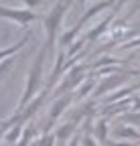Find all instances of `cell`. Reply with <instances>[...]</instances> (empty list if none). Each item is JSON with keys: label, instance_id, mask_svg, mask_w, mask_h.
<instances>
[{"label": "cell", "instance_id": "obj_1", "mask_svg": "<svg viewBox=\"0 0 140 146\" xmlns=\"http://www.w3.org/2000/svg\"><path fill=\"white\" fill-rule=\"evenodd\" d=\"M49 53V47L47 43L41 45L37 57H35L33 65L29 67V75H27V83H25V91L19 100V106H16V112H23V110L39 96V89H41V83H43V67H45V57Z\"/></svg>", "mask_w": 140, "mask_h": 146}, {"label": "cell", "instance_id": "obj_2", "mask_svg": "<svg viewBox=\"0 0 140 146\" xmlns=\"http://www.w3.org/2000/svg\"><path fill=\"white\" fill-rule=\"evenodd\" d=\"M85 71H87V65L85 63H77L69 69V73L65 75V79L59 83L57 87V98L59 96H65V94H73V89H77L81 85V81H85Z\"/></svg>", "mask_w": 140, "mask_h": 146}, {"label": "cell", "instance_id": "obj_3", "mask_svg": "<svg viewBox=\"0 0 140 146\" xmlns=\"http://www.w3.org/2000/svg\"><path fill=\"white\" fill-rule=\"evenodd\" d=\"M0 18H10V21H14L21 27H29L31 23H35L39 18V14L29 8H10V6L0 4Z\"/></svg>", "mask_w": 140, "mask_h": 146}, {"label": "cell", "instance_id": "obj_4", "mask_svg": "<svg viewBox=\"0 0 140 146\" xmlns=\"http://www.w3.org/2000/svg\"><path fill=\"white\" fill-rule=\"evenodd\" d=\"M73 94H65V96H59L53 104H51V110H49V120H47V126H45V134L51 132V128L55 126V122L61 118V114L65 112V110L73 104Z\"/></svg>", "mask_w": 140, "mask_h": 146}, {"label": "cell", "instance_id": "obj_5", "mask_svg": "<svg viewBox=\"0 0 140 146\" xmlns=\"http://www.w3.org/2000/svg\"><path fill=\"white\" fill-rule=\"evenodd\" d=\"M116 2H118V0H102V2H98V4H94V6H90L87 10H83V14H81V18H79V21L75 23V27H77L79 31H83V27H85L87 23H90L96 14L104 12L108 6H112V8H114V6H116Z\"/></svg>", "mask_w": 140, "mask_h": 146}, {"label": "cell", "instance_id": "obj_6", "mask_svg": "<svg viewBox=\"0 0 140 146\" xmlns=\"http://www.w3.org/2000/svg\"><path fill=\"white\" fill-rule=\"evenodd\" d=\"M126 73H122V71H118L116 73V75H110L108 79H104L100 85H98V89H94V100H98V98H102L104 94H108V91L110 89H114V87H118V85H122V83H124L126 81Z\"/></svg>", "mask_w": 140, "mask_h": 146}, {"label": "cell", "instance_id": "obj_7", "mask_svg": "<svg viewBox=\"0 0 140 146\" xmlns=\"http://www.w3.org/2000/svg\"><path fill=\"white\" fill-rule=\"evenodd\" d=\"M77 126H79V122H73V120H69V122H65L63 126H59L57 130H55L57 142L65 144L69 138H73V134H75V130H77Z\"/></svg>", "mask_w": 140, "mask_h": 146}, {"label": "cell", "instance_id": "obj_8", "mask_svg": "<svg viewBox=\"0 0 140 146\" xmlns=\"http://www.w3.org/2000/svg\"><path fill=\"white\" fill-rule=\"evenodd\" d=\"M25 124H16V126H12L10 130L6 132V136H4V142L8 144V146H16L19 144V140H21V136H23V132H25Z\"/></svg>", "mask_w": 140, "mask_h": 146}, {"label": "cell", "instance_id": "obj_9", "mask_svg": "<svg viewBox=\"0 0 140 146\" xmlns=\"http://www.w3.org/2000/svg\"><path fill=\"white\" fill-rule=\"evenodd\" d=\"M94 89H96V81H94V77H85V81L77 87V91L73 94V98H75V100H83V98H87L90 94H94Z\"/></svg>", "mask_w": 140, "mask_h": 146}, {"label": "cell", "instance_id": "obj_10", "mask_svg": "<svg viewBox=\"0 0 140 146\" xmlns=\"http://www.w3.org/2000/svg\"><path fill=\"white\" fill-rule=\"evenodd\" d=\"M96 138L100 144H108V120L102 118L96 124Z\"/></svg>", "mask_w": 140, "mask_h": 146}, {"label": "cell", "instance_id": "obj_11", "mask_svg": "<svg viewBox=\"0 0 140 146\" xmlns=\"http://www.w3.org/2000/svg\"><path fill=\"white\" fill-rule=\"evenodd\" d=\"M124 61L122 59H118V57H112V55H108V57H102L100 61H96L94 65H92V69L96 71V69H104V67H112V65H122Z\"/></svg>", "mask_w": 140, "mask_h": 146}, {"label": "cell", "instance_id": "obj_12", "mask_svg": "<svg viewBox=\"0 0 140 146\" xmlns=\"http://www.w3.org/2000/svg\"><path fill=\"white\" fill-rule=\"evenodd\" d=\"M55 142H57V136L51 134V132H47V134H43L41 138H35L33 146H55Z\"/></svg>", "mask_w": 140, "mask_h": 146}, {"label": "cell", "instance_id": "obj_13", "mask_svg": "<svg viewBox=\"0 0 140 146\" xmlns=\"http://www.w3.org/2000/svg\"><path fill=\"white\" fill-rule=\"evenodd\" d=\"M114 134H116L118 138H140V134L134 130V128H130V126H122V128H118Z\"/></svg>", "mask_w": 140, "mask_h": 146}, {"label": "cell", "instance_id": "obj_14", "mask_svg": "<svg viewBox=\"0 0 140 146\" xmlns=\"http://www.w3.org/2000/svg\"><path fill=\"white\" fill-rule=\"evenodd\" d=\"M14 59H16V57L12 55V57H6L4 61H0V79H2V77L6 75V73L10 71V67L14 65Z\"/></svg>", "mask_w": 140, "mask_h": 146}, {"label": "cell", "instance_id": "obj_15", "mask_svg": "<svg viewBox=\"0 0 140 146\" xmlns=\"http://www.w3.org/2000/svg\"><path fill=\"white\" fill-rule=\"evenodd\" d=\"M138 12H140V0H134V4L130 6V10H128V14L124 16V23H128V21H130V18H132V16H136Z\"/></svg>", "mask_w": 140, "mask_h": 146}, {"label": "cell", "instance_id": "obj_16", "mask_svg": "<svg viewBox=\"0 0 140 146\" xmlns=\"http://www.w3.org/2000/svg\"><path fill=\"white\" fill-rule=\"evenodd\" d=\"M134 47H140V36H136V39L128 41V43H122L120 49H134Z\"/></svg>", "mask_w": 140, "mask_h": 146}, {"label": "cell", "instance_id": "obj_17", "mask_svg": "<svg viewBox=\"0 0 140 146\" xmlns=\"http://www.w3.org/2000/svg\"><path fill=\"white\" fill-rule=\"evenodd\" d=\"M21 2H25V6L29 10H35V8H39V4L45 2V0H21Z\"/></svg>", "mask_w": 140, "mask_h": 146}, {"label": "cell", "instance_id": "obj_18", "mask_svg": "<svg viewBox=\"0 0 140 146\" xmlns=\"http://www.w3.org/2000/svg\"><path fill=\"white\" fill-rule=\"evenodd\" d=\"M124 120H126V122H132V124H140V116H132V114H130V116L126 114Z\"/></svg>", "mask_w": 140, "mask_h": 146}, {"label": "cell", "instance_id": "obj_19", "mask_svg": "<svg viewBox=\"0 0 140 146\" xmlns=\"http://www.w3.org/2000/svg\"><path fill=\"white\" fill-rule=\"evenodd\" d=\"M81 144V138H79V134H75L73 138H71V142H69L67 146H79Z\"/></svg>", "mask_w": 140, "mask_h": 146}, {"label": "cell", "instance_id": "obj_20", "mask_svg": "<svg viewBox=\"0 0 140 146\" xmlns=\"http://www.w3.org/2000/svg\"><path fill=\"white\" fill-rule=\"evenodd\" d=\"M108 146H134V144H130V142H108Z\"/></svg>", "mask_w": 140, "mask_h": 146}, {"label": "cell", "instance_id": "obj_21", "mask_svg": "<svg viewBox=\"0 0 140 146\" xmlns=\"http://www.w3.org/2000/svg\"><path fill=\"white\" fill-rule=\"evenodd\" d=\"M85 2H87V0H79V4H85Z\"/></svg>", "mask_w": 140, "mask_h": 146}]
</instances>
